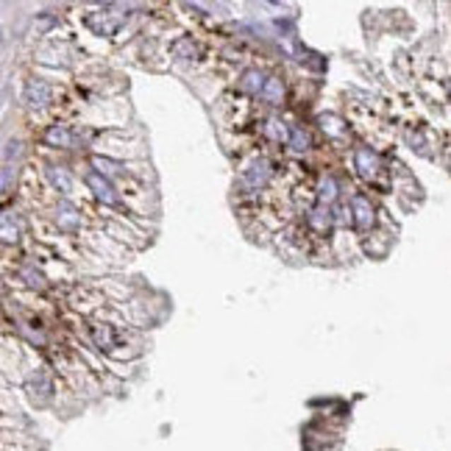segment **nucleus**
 I'll list each match as a JSON object with an SVG mask.
<instances>
[{"label":"nucleus","mask_w":451,"mask_h":451,"mask_svg":"<svg viewBox=\"0 0 451 451\" xmlns=\"http://www.w3.org/2000/svg\"><path fill=\"white\" fill-rule=\"evenodd\" d=\"M23 98H25V103H28L31 109H45L47 103H50V98H53V90H50V84L42 81V78H28V81H25V90H23Z\"/></svg>","instance_id":"obj_1"},{"label":"nucleus","mask_w":451,"mask_h":451,"mask_svg":"<svg viewBox=\"0 0 451 451\" xmlns=\"http://www.w3.org/2000/svg\"><path fill=\"white\" fill-rule=\"evenodd\" d=\"M351 215H354V226L357 228H370L376 223V209L370 204V198L365 195H354L351 198Z\"/></svg>","instance_id":"obj_2"},{"label":"nucleus","mask_w":451,"mask_h":451,"mask_svg":"<svg viewBox=\"0 0 451 451\" xmlns=\"http://www.w3.org/2000/svg\"><path fill=\"white\" fill-rule=\"evenodd\" d=\"M271 162H265V159H259V162H254L245 173H242V187L245 189H262L268 181H271Z\"/></svg>","instance_id":"obj_3"},{"label":"nucleus","mask_w":451,"mask_h":451,"mask_svg":"<svg viewBox=\"0 0 451 451\" xmlns=\"http://www.w3.org/2000/svg\"><path fill=\"white\" fill-rule=\"evenodd\" d=\"M87 187L95 192V198H98V201H103V204H117V192H115V187L109 184V179H103L100 173H90V176H87Z\"/></svg>","instance_id":"obj_4"},{"label":"nucleus","mask_w":451,"mask_h":451,"mask_svg":"<svg viewBox=\"0 0 451 451\" xmlns=\"http://www.w3.org/2000/svg\"><path fill=\"white\" fill-rule=\"evenodd\" d=\"M354 168L360 170L362 179H373L379 173V156L370 151V148H360L354 153Z\"/></svg>","instance_id":"obj_5"},{"label":"nucleus","mask_w":451,"mask_h":451,"mask_svg":"<svg viewBox=\"0 0 451 451\" xmlns=\"http://www.w3.org/2000/svg\"><path fill=\"white\" fill-rule=\"evenodd\" d=\"M20 231H23V223L14 212H0V240L3 242H17Z\"/></svg>","instance_id":"obj_6"},{"label":"nucleus","mask_w":451,"mask_h":451,"mask_svg":"<svg viewBox=\"0 0 451 451\" xmlns=\"http://www.w3.org/2000/svg\"><path fill=\"white\" fill-rule=\"evenodd\" d=\"M45 142L47 145H53V148H73L76 134H73L67 126H50L45 131Z\"/></svg>","instance_id":"obj_7"},{"label":"nucleus","mask_w":451,"mask_h":451,"mask_svg":"<svg viewBox=\"0 0 451 451\" xmlns=\"http://www.w3.org/2000/svg\"><path fill=\"white\" fill-rule=\"evenodd\" d=\"M259 95H262V100H265L268 106H279V103L284 100V81L276 78V76H273V78H265Z\"/></svg>","instance_id":"obj_8"},{"label":"nucleus","mask_w":451,"mask_h":451,"mask_svg":"<svg viewBox=\"0 0 451 451\" xmlns=\"http://www.w3.org/2000/svg\"><path fill=\"white\" fill-rule=\"evenodd\" d=\"M47 181L53 184V189H59L62 195H67L73 189V176L64 168H47Z\"/></svg>","instance_id":"obj_9"},{"label":"nucleus","mask_w":451,"mask_h":451,"mask_svg":"<svg viewBox=\"0 0 451 451\" xmlns=\"http://www.w3.org/2000/svg\"><path fill=\"white\" fill-rule=\"evenodd\" d=\"M317 123H320V129H323L329 136H343L348 131V129H346V120L337 117V115H320Z\"/></svg>","instance_id":"obj_10"},{"label":"nucleus","mask_w":451,"mask_h":451,"mask_svg":"<svg viewBox=\"0 0 451 451\" xmlns=\"http://www.w3.org/2000/svg\"><path fill=\"white\" fill-rule=\"evenodd\" d=\"M56 223L62 226V228H67V231H73V228H78L81 218H78V212H76L70 204H62V206H59V215H56Z\"/></svg>","instance_id":"obj_11"},{"label":"nucleus","mask_w":451,"mask_h":451,"mask_svg":"<svg viewBox=\"0 0 451 451\" xmlns=\"http://www.w3.org/2000/svg\"><path fill=\"white\" fill-rule=\"evenodd\" d=\"M287 145H290L295 153H304V151H310V134H307L301 126H293L290 134H287Z\"/></svg>","instance_id":"obj_12"},{"label":"nucleus","mask_w":451,"mask_h":451,"mask_svg":"<svg viewBox=\"0 0 451 451\" xmlns=\"http://www.w3.org/2000/svg\"><path fill=\"white\" fill-rule=\"evenodd\" d=\"M337 181L334 176H326V179H320V187H317V198H320V206H326V204H332L334 198H337Z\"/></svg>","instance_id":"obj_13"},{"label":"nucleus","mask_w":451,"mask_h":451,"mask_svg":"<svg viewBox=\"0 0 451 451\" xmlns=\"http://www.w3.org/2000/svg\"><path fill=\"white\" fill-rule=\"evenodd\" d=\"M307 221H310V226H312L315 231H326V228L332 226V212H329V206H315Z\"/></svg>","instance_id":"obj_14"},{"label":"nucleus","mask_w":451,"mask_h":451,"mask_svg":"<svg viewBox=\"0 0 451 451\" xmlns=\"http://www.w3.org/2000/svg\"><path fill=\"white\" fill-rule=\"evenodd\" d=\"M262 84H265V76H262L259 70H245V73H242V90L245 92H257V95H259Z\"/></svg>","instance_id":"obj_15"},{"label":"nucleus","mask_w":451,"mask_h":451,"mask_svg":"<svg viewBox=\"0 0 451 451\" xmlns=\"http://www.w3.org/2000/svg\"><path fill=\"white\" fill-rule=\"evenodd\" d=\"M173 56L176 59H184V62H189V59H195L198 56V47L192 40H179L176 45H173Z\"/></svg>","instance_id":"obj_16"},{"label":"nucleus","mask_w":451,"mask_h":451,"mask_svg":"<svg viewBox=\"0 0 451 451\" xmlns=\"http://www.w3.org/2000/svg\"><path fill=\"white\" fill-rule=\"evenodd\" d=\"M265 134L271 136V139H276V142H287V126L281 123V120H268V126H265Z\"/></svg>","instance_id":"obj_17"},{"label":"nucleus","mask_w":451,"mask_h":451,"mask_svg":"<svg viewBox=\"0 0 451 451\" xmlns=\"http://www.w3.org/2000/svg\"><path fill=\"white\" fill-rule=\"evenodd\" d=\"M11 179H14V170H11V168H6V170L0 173V192H3V189L11 184Z\"/></svg>","instance_id":"obj_18"},{"label":"nucleus","mask_w":451,"mask_h":451,"mask_svg":"<svg viewBox=\"0 0 451 451\" xmlns=\"http://www.w3.org/2000/svg\"><path fill=\"white\" fill-rule=\"evenodd\" d=\"M0 37H3V34H0Z\"/></svg>","instance_id":"obj_19"}]
</instances>
